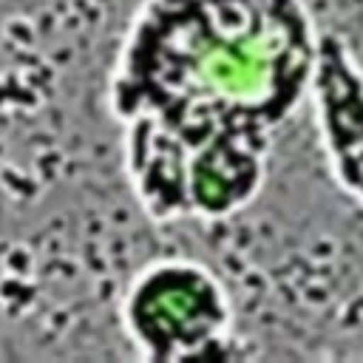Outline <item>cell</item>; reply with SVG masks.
<instances>
[{"mask_svg":"<svg viewBox=\"0 0 363 363\" xmlns=\"http://www.w3.org/2000/svg\"><path fill=\"white\" fill-rule=\"evenodd\" d=\"M318 34L301 0H145L119 48L111 108L190 147L272 133L309 94Z\"/></svg>","mask_w":363,"mask_h":363,"instance_id":"6da1fadb","label":"cell"},{"mask_svg":"<svg viewBox=\"0 0 363 363\" xmlns=\"http://www.w3.org/2000/svg\"><path fill=\"white\" fill-rule=\"evenodd\" d=\"M122 320L142 357L184 363L207 357L224 343L230 301L207 267L167 258L136 275L122 303Z\"/></svg>","mask_w":363,"mask_h":363,"instance_id":"7a4b0ae2","label":"cell"},{"mask_svg":"<svg viewBox=\"0 0 363 363\" xmlns=\"http://www.w3.org/2000/svg\"><path fill=\"white\" fill-rule=\"evenodd\" d=\"M309 94L329 167L340 187L363 204V71L335 34L318 37Z\"/></svg>","mask_w":363,"mask_h":363,"instance_id":"3957f363","label":"cell"},{"mask_svg":"<svg viewBox=\"0 0 363 363\" xmlns=\"http://www.w3.org/2000/svg\"><path fill=\"white\" fill-rule=\"evenodd\" d=\"M125 170L145 213L156 221L190 213V159L193 147L156 119H125Z\"/></svg>","mask_w":363,"mask_h":363,"instance_id":"277c9868","label":"cell"},{"mask_svg":"<svg viewBox=\"0 0 363 363\" xmlns=\"http://www.w3.org/2000/svg\"><path fill=\"white\" fill-rule=\"evenodd\" d=\"M267 147V133H221L193 147L190 213L218 218L250 204L264 182Z\"/></svg>","mask_w":363,"mask_h":363,"instance_id":"5b68a950","label":"cell"}]
</instances>
